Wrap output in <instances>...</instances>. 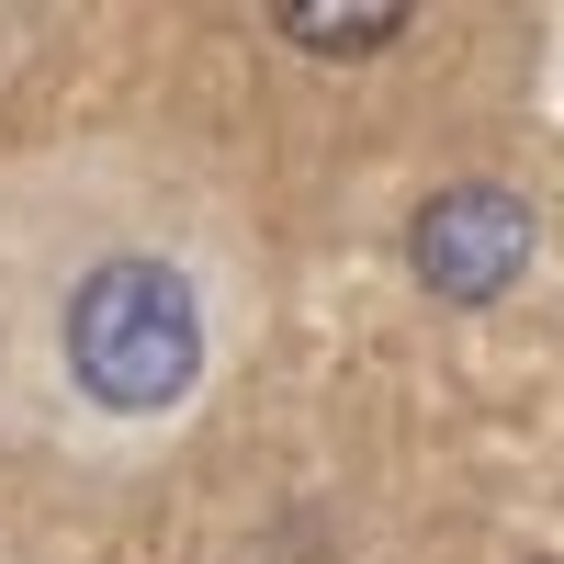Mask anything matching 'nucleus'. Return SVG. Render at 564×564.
Here are the masks:
<instances>
[{"mask_svg": "<svg viewBox=\"0 0 564 564\" xmlns=\"http://www.w3.org/2000/svg\"><path fill=\"white\" fill-rule=\"evenodd\" d=\"M68 372L102 406L124 417H159L193 395L204 372V316H193V282H181L170 260H102L68 294Z\"/></svg>", "mask_w": 564, "mask_h": 564, "instance_id": "nucleus-1", "label": "nucleus"}, {"mask_svg": "<svg viewBox=\"0 0 564 564\" xmlns=\"http://www.w3.org/2000/svg\"><path fill=\"white\" fill-rule=\"evenodd\" d=\"M282 34L305 45V57H372V45L406 34V0H350V12H327V0H294Z\"/></svg>", "mask_w": 564, "mask_h": 564, "instance_id": "nucleus-3", "label": "nucleus"}, {"mask_svg": "<svg viewBox=\"0 0 564 564\" xmlns=\"http://www.w3.org/2000/svg\"><path fill=\"white\" fill-rule=\"evenodd\" d=\"M406 260H417V282H430L441 305H497L508 282L531 271V204L497 193V181H452V193L417 204Z\"/></svg>", "mask_w": 564, "mask_h": 564, "instance_id": "nucleus-2", "label": "nucleus"}]
</instances>
